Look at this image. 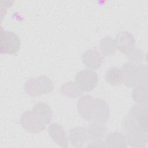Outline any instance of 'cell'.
Masks as SVG:
<instances>
[{"label":"cell","instance_id":"ac0fdd59","mask_svg":"<svg viewBox=\"0 0 148 148\" xmlns=\"http://www.w3.org/2000/svg\"><path fill=\"white\" fill-rule=\"evenodd\" d=\"M147 85H138L134 89L132 97L138 104L147 105Z\"/></svg>","mask_w":148,"mask_h":148},{"label":"cell","instance_id":"7c38bea8","mask_svg":"<svg viewBox=\"0 0 148 148\" xmlns=\"http://www.w3.org/2000/svg\"><path fill=\"white\" fill-rule=\"evenodd\" d=\"M106 132V127L105 123L92 121L87 130V139L91 141L102 140Z\"/></svg>","mask_w":148,"mask_h":148},{"label":"cell","instance_id":"6da1fadb","mask_svg":"<svg viewBox=\"0 0 148 148\" xmlns=\"http://www.w3.org/2000/svg\"><path fill=\"white\" fill-rule=\"evenodd\" d=\"M79 115L86 121L105 123L109 117L110 109L108 103L100 98L90 95L82 97L77 103Z\"/></svg>","mask_w":148,"mask_h":148},{"label":"cell","instance_id":"30bf717a","mask_svg":"<svg viewBox=\"0 0 148 148\" xmlns=\"http://www.w3.org/2000/svg\"><path fill=\"white\" fill-rule=\"evenodd\" d=\"M48 133L51 139L59 146L68 147V140L66 134L62 127L58 123H53L48 128Z\"/></svg>","mask_w":148,"mask_h":148},{"label":"cell","instance_id":"4fadbf2b","mask_svg":"<svg viewBox=\"0 0 148 148\" xmlns=\"http://www.w3.org/2000/svg\"><path fill=\"white\" fill-rule=\"evenodd\" d=\"M127 143L133 147H144L147 143V132L138 131L127 134Z\"/></svg>","mask_w":148,"mask_h":148},{"label":"cell","instance_id":"2e32d148","mask_svg":"<svg viewBox=\"0 0 148 148\" xmlns=\"http://www.w3.org/2000/svg\"><path fill=\"white\" fill-rule=\"evenodd\" d=\"M37 113L43 119L46 124L50 123L52 119V110L50 106L43 102L36 103L31 109Z\"/></svg>","mask_w":148,"mask_h":148},{"label":"cell","instance_id":"3957f363","mask_svg":"<svg viewBox=\"0 0 148 148\" xmlns=\"http://www.w3.org/2000/svg\"><path fill=\"white\" fill-rule=\"evenodd\" d=\"M54 89L51 80L46 75L28 79L24 84V90L31 97H37L51 92Z\"/></svg>","mask_w":148,"mask_h":148},{"label":"cell","instance_id":"7402d4cb","mask_svg":"<svg viewBox=\"0 0 148 148\" xmlns=\"http://www.w3.org/2000/svg\"><path fill=\"white\" fill-rule=\"evenodd\" d=\"M88 147H105V144L102 140H97L94 141H91L90 145L87 146Z\"/></svg>","mask_w":148,"mask_h":148},{"label":"cell","instance_id":"e0dca14e","mask_svg":"<svg viewBox=\"0 0 148 148\" xmlns=\"http://www.w3.org/2000/svg\"><path fill=\"white\" fill-rule=\"evenodd\" d=\"M99 47L102 54L105 56L113 54L117 50L114 40L109 36H105L101 40Z\"/></svg>","mask_w":148,"mask_h":148},{"label":"cell","instance_id":"ffe728a7","mask_svg":"<svg viewBox=\"0 0 148 148\" xmlns=\"http://www.w3.org/2000/svg\"><path fill=\"white\" fill-rule=\"evenodd\" d=\"M136 86L147 85V67L146 65L140 64L136 68Z\"/></svg>","mask_w":148,"mask_h":148},{"label":"cell","instance_id":"44dd1931","mask_svg":"<svg viewBox=\"0 0 148 148\" xmlns=\"http://www.w3.org/2000/svg\"><path fill=\"white\" fill-rule=\"evenodd\" d=\"M143 56L144 55L142 51L140 49L135 47L127 54V57L130 62L136 63L142 62L143 60Z\"/></svg>","mask_w":148,"mask_h":148},{"label":"cell","instance_id":"d6986e66","mask_svg":"<svg viewBox=\"0 0 148 148\" xmlns=\"http://www.w3.org/2000/svg\"><path fill=\"white\" fill-rule=\"evenodd\" d=\"M62 93L69 98H76L82 94V92L77 88L75 84L72 82L63 84L60 89Z\"/></svg>","mask_w":148,"mask_h":148},{"label":"cell","instance_id":"9a60e30c","mask_svg":"<svg viewBox=\"0 0 148 148\" xmlns=\"http://www.w3.org/2000/svg\"><path fill=\"white\" fill-rule=\"evenodd\" d=\"M105 81L110 85L119 86L123 83L121 69L119 67H112L105 72Z\"/></svg>","mask_w":148,"mask_h":148},{"label":"cell","instance_id":"8fae6325","mask_svg":"<svg viewBox=\"0 0 148 148\" xmlns=\"http://www.w3.org/2000/svg\"><path fill=\"white\" fill-rule=\"evenodd\" d=\"M68 139L73 147L76 148L82 147L87 139L86 129L83 127L73 128L69 131Z\"/></svg>","mask_w":148,"mask_h":148},{"label":"cell","instance_id":"277c9868","mask_svg":"<svg viewBox=\"0 0 148 148\" xmlns=\"http://www.w3.org/2000/svg\"><path fill=\"white\" fill-rule=\"evenodd\" d=\"M22 127L27 131L32 133H38L46 128V124L42 117L33 110L23 112L20 119Z\"/></svg>","mask_w":148,"mask_h":148},{"label":"cell","instance_id":"9c48e42d","mask_svg":"<svg viewBox=\"0 0 148 148\" xmlns=\"http://www.w3.org/2000/svg\"><path fill=\"white\" fill-rule=\"evenodd\" d=\"M136 65L134 62L129 61L124 64L120 68L123 83L127 87L132 88L136 86Z\"/></svg>","mask_w":148,"mask_h":148},{"label":"cell","instance_id":"8992f818","mask_svg":"<svg viewBox=\"0 0 148 148\" xmlns=\"http://www.w3.org/2000/svg\"><path fill=\"white\" fill-rule=\"evenodd\" d=\"M20 46V39L14 32L3 31V28H1L0 42L1 54H14L18 51Z\"/></svg>","mask_w":148,"mask_h":148},{"label":"cell","instance_id":"ba28073f","mask_svg":"<svg viewBox=\"0 0 148 148\" xmlns=\"http://www.w3.org/2000/svg\"><path fill=\"white\" fill-rule=\"evenodd\" d=\"M104 57L95 50H86L82 56L83 63L90 69H97L100 68L103 62Z\"/></svg>","mask_w":148,"mask_h":148},{"label":"cell","instance_id":"52a82bcc","mask_svg":"<svg viewBox=\"0 0 148 148\" xmlns=\"http://www.w3.org/2000/svg\"><path fill=\"white\" fill-rule=\"evenodd\" d=\"M114 40L117 49L124 54H128L135 48V38L127 31L119 32Z\"/></svg>","mask_w":148,"mask_h":148},{"label":"cell","instance_id":"5b68a950","mask_svg":"<svg viewBox=\"0 0 148 148\" xmlns=\"http://www.w3.org/2000/svg\"><path fill=\"white\" fill-rule=\"evenodd\" d=\"M98 76L92 69H83L77 73L75 84L82 92H90L97 85Z\"/></svg>","mask_w":148,"mask_h":148},{"label":"cell","instance_id":"5bb4252c","mask_svg":"<svg viewBox=\"0 0 148 148\" xmlns=\"http://www.w3.org/2000/svg\"><path fill=\"white\" fill-rule=\"evenodd\" d=\"M105 144L107 147H126L127 142L126 137L121 133L112 132L107 135Z\"/></svg>","mask_w":148,"mask_h":148},{"label":"cell","instance_id":"7a4b0ae2","mask_svg":"<svg viewBox=\"0 0 148 148\" xmlns=\"http://www.w3.org/2000/svg\"><path fill=\"white\" fill-rule=\"evenodd\" d=\"M147 105L132 106L123 121V128L127 134L138 131L147 132Z\"/></svg>","mask_w":148,"mask_h":148}]
</instances>
